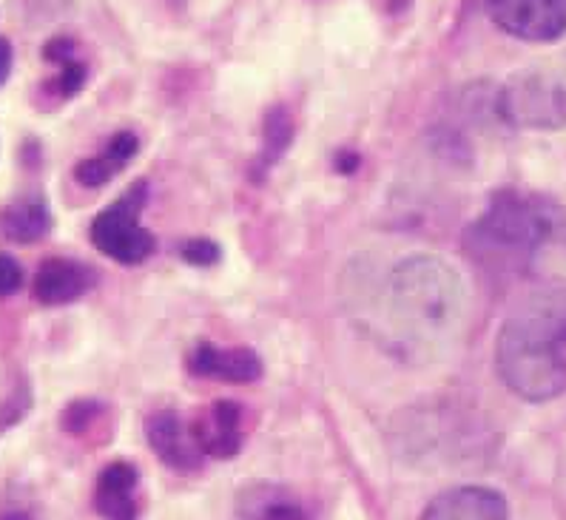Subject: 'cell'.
I'll list each match as a JSON object with an SVG mask.
<instances>
[{
  "label": "cell",
  "mask_w": 566,
  "mask_h": 520,
  "mask_svg": "<svg viewBox=\"0 0 566 520\" xmlns=\"http://www.w3.org/2000/svg\"><path fill=\"white\" fill-rule=\"evenodd\" d=\"M566 240V211L544 194L499 191L467 227V256L486 274L521 276Z\"/></svg>",
  "instance_id": "obj_1"
},
{
  "label": "cell",
  "mask_w": 566,
  "mask_h": 520,
  "mask_svg": "<svg viewBox=\"0 0 566 520\" xmlns=\"http://www.w3.org/2000/svg\"><path fill=\"white\" fill-rule=\"evenodd\" d=\"M495 368L506 388L533 404L566 393V296H538L501 325Z\"/></svg>",
  "instance_id": "obj_2"
},
{
  "label": "cell",
  "mask_w": 566,
  "mask_h": 520,
  "mask_svg": "<svg viewBox=\"0 0 566 520\" xmlns=\"http://www.w3.org/2000/svg\"><path fill=\"white\" fill-rule=\"evenodd\" d=\"M387 316L413 344L441 339L464 314V285L444 259L407 256L387 276Z\"/></svg>",
  "instance_id": "obj_3"
},
{
  "label": "cell",
  "mask_w": 566,
  "mask_h": 520,
  "mask_svg": "<svg viewBox=\"0 0 566 520\" xmlns=\"http://www.w3.org/2000/svg\"><path fill=\"white\" fill-rule=\"evenodd\" d=\"M499 117L515 128H566V49L515 72L499 88Z\"/></svg>",
  "instance_id": "obj_4"
},
{
  "label": "cell",
  "mask_w": 566,
  "mask_h": 520,
  "mask_svg": "<svg viewBox=\"0 0 566 520\" xmlns=\"http://www.w3.org/2000/svg\"><path fill=\"white\" fill-rule=\"evenodd\" d=\"M143 205H146V182H137L114 205L94 216L88 231L94 247L123 265L146 262L154 254V236L140 225Z\"/></svg>",
  "instance_id": "obj_5"
},
{
  "label": "cell",
  "mask_w": 566,
  "mask_h": 520,
  "mask_svg": "<svg viewBox=\"0 0 566 520\" xmlns=\"http://www.w3.org/2000/svg\"><path fill=\"white\" fill-rule=\"evenodd\" d=\"M490 21L515 41L553 43L566 34V0H484Z\"/></svg>",
  "instance_id": "obj_6"
},
{
  "label": "cell",
  "mask_w": 566,
  "mask_h": 520,
  "mask_svg": "<svg viewBox=\"0 0 566 520\" xmlns=\"http://www.w3.org/2000/svg\"><path fill=\"white\" fill-rule=\"evenodd\" d=\"M146 435L154 455H157L166 467L177 469V473H191V469L200 467V460L206 458L200 444H197V438H193L191 424H186L174 410L154 413L151 418L146 421Z\"/></svg>",
  "instance_id": "obj_7"
},
{
  "label": "cell",
  "mask_w": 566,
  "mask_h": 520,
  "mask_svg": "<svg viewBox=\"0 0 566 520\" xmlns=\"http://www.w3.org/2000/svg\"><path fill=\"white\" fill-rule=\"evenodd\" d=\"M419 520H506V500L495 489L455 487L430 500Z\"/></svg>",
  "instance_id": "obj_8"
},
{
  "label": "cell",
  "mask_w": 566,
  "mask_h": 520,
  "mask_svg": "<svg viewBox=\"0 0 566 520\" xmlns=\"http://www.w3.org/2000/svg\"><path fill=\"white\" fill-rule=\"evenodd\" d=\"M188 370L200 379L228 381V384H251L262 375L260 355L248 350V347H222L197 344L188 355Z\"/></svg>",
  "instance_id": "obj_9"
},
{
  "label": "cell",
  "mask_w": 566,
  "mask_h": 520,
  "mask_svg": "<svg viewBox=\"0 0 566 520\" xmlns=\"http://www.w3.org/2000/svg\"><path fill=\"white\" fill-rule=\"evenodd\" d=\"M92 285V267H86L77 259H61V256H54V259H46L38 267L32 294L41 305L57 307L77 301L83 294H88V287Z\"/></svg>",
  "instance_id": "obj_10"
},
{
  "label": "cell",
  "mask_w": 566,
  "mask_h": 520,
  "mask_svg": "<svg viewBox=\"0 0 566 520\" xmlns=\"http://www.w3.org/2000/svg\"><path fill=\"white\" fill-rule=\"evenodd\" d=\"M191 429L208 458L226 460L242 449V410L233 401H217Z\"/></svg>",
  "instance_id": "obj_11"
},
{
  "label": "cell",
  "mask_w": 566,
  "mask_h": 520,
  "mask_svg": "<svg viewBox=\"0 0 566 520\" xmlns=\"http://www.w3.org/2000/svg\"><path fill=\"white\" fill-rule=\"evenodd\" d=\"M140 484V475L126 460H114L97 478L94 487V509L103 520H137V498L134 489Z\"/></svg>",
  "instance_id": "obj_12"
},
{
  "label": "cell",
  "mask_w": 566,
  "mask_h": 520,
  "mask_svg": "<svg viewBox=\"0 0 566 520\" xmlns=\"http://www.w3.org/2000/svg\"><path fill=\"white\" fill-rule=\"evenodd\" d=\"M237 512L242 520H311V512L294 495L282 487L253 484L237 498Z\"/></svg>",
  "instance_id": "obj_13"
},
{
  "label": "cell",
  "mask_w": 566,
  "mask_h": 520,
  "mask_svg": "<svg viewBox=\"0 0 566 520\" xmlns=\"http://www.w3.org/2000/svg\"><path fill=\"white\" fill-rule=\"evenodd\" d=\"M52 227V214L43 200H18L0 214V231L3 236L18 245H32V242L43 240Z\"/></svg>",
  "instance_id": "obj_14"
},
{
  "label": "cell",
  "mask_w": 566,
  "mask_h": 520,
  "mask_svg": "<svg viewBox=\"0 0 566 520\" xmlns=\"http://www.w3.org/2000/svg\"><path fill=\"white\" fill-rule=\"evenodd\" d=\"M296 134V123L291 117L285 106H271L265 114V123H262V153L256 160V173H268V168L276 166V162L285 157V151L291 148Z\"/></svg>",
  "instance_id": "obj_15"
},
{
  "label": "cell",
  "mask_w": 566,
  "mask_h": 520,
  "mask_svg": "<svg viewBox=\"0 0 566 520\" xmlns=\"http://www.w3.org/2000/svg\"><path fill=\"white\" fill-rule=\"evenodd\" d=\"M120 168H123L120 162L112 160L108 153H103V157H92V160L77 162V168H74V180L86 188H101L106 185V182L112 180L114 173L120 171Z\"/></svg>",
  "instance_id": "obj_16"
},
{
  "label": "cell",
  "mask_w": 566,
  "mask_h": 520,
  "mask_svg": "<svg viewBox=\"0 0 566 520\" xmlns=\"http://www.w3.org/2000/svg\"><path fill=\"white\" fill-rule=\"evenodd\" d=\"M101 404L94 399H77L72 401L61 415V427L69 435H83L94 424V418L101 415Z\"/></svg>",
  "instance_id": "obj_17"
},
{
  "label": "cell",
  "mask_w": 566,
  "mask_h": 520,
  "mask_svg": "<svg viewBox=\"0 0 566 520\" xmlns=\"http://www.w3.org/2000/svg\"><path fill=\"white\" fill-rule=\"evenodd\" d=\"M86 66H83L81 61H72L63 66V72L57 74L52 81V88L57 92V97H63V100H69V97H74V94H81V88L86 86Z\"/></svg>",
  "instance_id": "obj_18"
},
{
  "label": "cell",
  "mask_w": 566,
  "mask_h": 520,
  "mask_svg": "<svg viewBox=\"0 0 566 520\" xmlns=\"http://www.w3.org/2000/svg\"><path fill=\"white\" fill-rule=\"evenodd\" d=\"M180 256L186 262H191V265L206 267V265H217V262H220V256H222V251H220V245H217V242L197 236V240L182 242Z\"/></svg>",
  "instance_id": "obj_19"
},
{
  "label": "cell",
  "mask_w": 566,
  "mask_h": 520,
  "mask_svg": "<svg viewBox=\"0 0 566 520\" xmlns=\"http://www.w3.org/2000/svg\"><path fill=\"white\" fill-rule=\"evenodd\" d=\"M29 407H32V399H29L27 388H18L9 399H3V404H0V433H7L9 427L21 424Z\"/></svg>",
  "instance_id": "obj_20"
},
{
  "label": "cell",
  "mask_w": 566,
  "mask_h": 520,
  "mask_svg": "<svg viewBox=\"0 0 566 520\" xmlns=\"http://www.w3.org/2000/svg\"><path fill=\"white\" fill-rule=\"evenodd\" d=\"M21 285H23L21 262L9 254H0V299H3V296L18 294Z\"/></svg>",
  "instance_id": "obj_21"
},
{
  "label": "cell",
  "mask_w": 566,
  "mask_h": 520,
  "mask_svg": "<svg viewBox=\"0 0 566 520\" xmlns=\"http://www.w3.org/2000/svg\"><path fill=\"white\" fill-rule=\"evenodd\" d=\"M137 151H140V142H137V137H134L132 131L114 134L112 140H108V148H106L108 157L120 162V166H126L128 160H134V153Z\"/></svg>",
  "instance_id": "obj_22"
},
{
  "label": "cell",
  "mask_w": 566,
  "mask_h": 520,
  "mask_svg": "<svg viewBox=\"0 0 566 520\" xmlns=\"http://www.w3.org/2000/svg\"><path fill=\"white\" fill-rule=\"evenodd\" d=\"M43 57H46L49 63H61V66L77 61V57H74V41L72 38H52V41L43 46Z\"/></svg>",
  "instance_id": "obj_23"
},
{
  "label": "cell",
  "mask_w": 566,
  "mask_h": 520,
  "mask_svg": "<svg viewBox=\"0 0 566 520\" xmlns=\"http://www.w3.org/2000/svg\"><path fill=\"white\" fill-rule=\"evenodd\" d=\"M12 63H14L12 43H9L7 38H0V86L9 81V74H12Z\"/></svg>",
  "instance_id": "obj_24"
},
{
  "label": "cell",
  "mask_w": 566,
  "mask_h": 520,
  "mask_svg": "<svg viewBox=\"0 0 566 520\" xmlns=\"http://www.w3.org/2000/svg\"><path fill=\"white\" fill-rule=\"evenodd\" d=\"M356 168H359V157H356L354 151H339L336 153V171L339 173H354Z\"/></svg>",
  "instance_id": "obj_25"
},
{
  "label": "cell",
  "mask_w": 566,
  "mask_h": 520,
  "mask_svg": "<svg viewBox=\"0 0 566 520\" xmlns=\"http://www.w3.org/2000/svg\"><path fill=\"white\" fill-rule=\"evenodd\" d=\"M374 3L385 14H401V12H407V9H410V3H413V0H374Z\"/></svg>",
  "instance_id": "obj_26"
},
{
  "label": "cell",
  "mask_w": 566,
  "mask_h": 520,
  "mask_svg": "<svg viewBox=\"0 0 566 520\" xmlns=\"http://www.w3.org/2000/svg\"><path fill=\"white\" fill-rule=\"evenodd\" d=\"M0 520H32L27 512H21V509H9V512L0 514Z\"/></svg>",
  "instance_id": "obj_27"
}]
</instances>
